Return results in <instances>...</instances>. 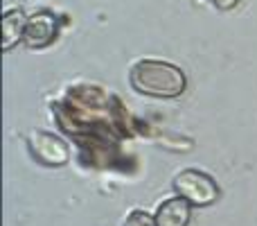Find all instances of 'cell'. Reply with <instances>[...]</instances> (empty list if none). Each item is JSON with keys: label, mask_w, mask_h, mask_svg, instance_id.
Instances as JSON below:
<instances>
[{"label": "cell", "mask_w": 257, "mask_h": 226, "mask_svg": "<svg viewBox=\"0 0 257 226\" xmlns=\"http://www.w3.org/2000/svg\"><path fill=\"white\" fill-rule=\"evenodd\" d=\"M192 217V204L185 197H172L156 210V226H187Z\"/></svg>", "instance_id": "5b68a950"}, {"label": "cell", "mask_w": 257, "mask_h": 226, "mask_svg": "<svg viewBox=\"0 0 257 226\" xmlns=\"http://www.w3.org/2000/svg\"><path fill=\"white\" fill-rule=\"evenodd\" d=\"M174 190L185 197L192 206H210L219 197L217 181L201 170H183L174 179Z\"/></svg>", "instance_id": "7a4b0ae2"}, {"label": "cell", "mask_w": 257, "mask_h": 226, "mask_svg": "<svg viewBox=\"0 0 257 226\" xmlns=\"http://www.w3.org/2000/svg\"><path fill=\"white\" fill-rule=\"evenodd\" d=\"M131 86L149 98H178L185 91V72L160 59H142L131 68Z\"/></svg>", "instance_id": "6da1fadb"}, {"label": "cell", "mask_w": 257, "mask_h": 226, "mask_svg": "<svg viewBox=\"0 0 257 226\" xmlns=\"http://www.w3.org/2000/svg\"><path fill=\"white\" fill-rule=\"evenodd\" d=\"M212 7H217V9H221V12H230V9H235L237 5L241 3V0H208Z\"/></svg>", "instance_id": "ba28073f"}, {"label": "cell", "mask_w": 257, "mask_h": 226, "mask_svg": "<svg viewBox=\"0 0 257 226\" xmlns=\"http://www.w3.org/2000/svg\"><path fill=\"white\" fill-rule=\"evenodd\" d=\"M124 226H156V219L149 213H145V210H133L126 217Z\"/></svg>", "instance_id": "52a82bcc"}, {"label": "cell", "mask_w": 257, "mask_h": 226, "mask_svg": "<svg viewBox=\"0 0 257 226\" xmlns=\"http://www.w3.org/2000/svg\"><path fill=\"white\" fill-rule=\"evenodd\" d=\"M54 36H57V18L50 12H36L34 16L27 18L23 41L30 48H45L52 43Z\"/></svg>", "instance_id": "277c9868"}, {"label": "cell", "mask_w": 257, "mask_h": 226, "mask_svg": "<svg viewBox=\"0 0 257 226\" xmlns=\"http://www.w3.org/2000/svg\"><path fill=\"white\" fill-rule=\"evenodd\" d=\"M27 142H30V149L34 154V159H39L43 165L57 168V165H66L68 159H70L68 145L50 131H32Z\"/></svg>", "instance_id": "3957f363"}, {"label": "cell", "mask_w": 257, "mask_h": 226, "mask_svg": "<svg viewBox=\"0 0 257 226\" xmlns=\"http://www.w3.org/2000/svg\"><path fill=\"white\" fill-rule=\"evenodd\" d=\"M27 18L23 9H9L3 16V50H12L25 36Z\"/></svg>", "instance_id": "8992f818"}]
</instances>
